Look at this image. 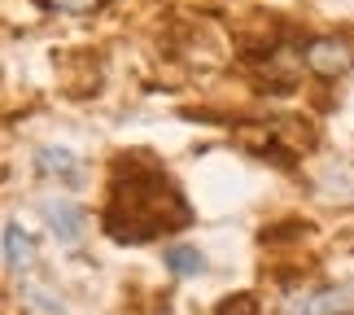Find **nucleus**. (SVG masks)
Returning a JSON list of instances; mask_svg holds the SVG:
<instances>
[{
    "mask_svg": "<svg viewBox=\"0 0 354 315\" xmlns=\"http://www.w3.org/2000/svg\"><path fill=\"white\" fill-rule=\"evenodd\" d=\"M122 171H127V184L114 188L110 215H105V228H110L114 241H149V237H158V232H171V228L188 224L184 197L175 193V184L158 167L127 162Z\"/></svg>",
    "mask_w": 354,
    "mask_h": 315,
    "instance_id": "nucleus-1",
    "label": "nucleus"
},
{
    "mask_svg": "<svg viewBox=\"0 0 354 315\" xmlns=\"http://www.w3.org/2000/svg\"><path fill=\"white\" fill-rule=\"evenodd\" d=\"M306 66L319 79H342L354 71V44L346 35H319L306 44Z\"/></svg>",
    "mask_w": 354,
    "mask_h": 315,
    "instance_id": "nucleus-2",
    "label": "nucleus"
},
{
    "mask_svg": "<svg viewBox=\"0 0 354 315\" xmlns=\"http://www.w3.org/2000/svg\"><path fill=\"white\" fill-rule=\"evenodd\" d=\"M39 215H44V224L53 228V237L62 245H75L84 237V210H79L71 197H48L44 206H39Z\"/></svg>",
    "mask_w": 354,
    "mask_h": 315,
    "instance_id": "nucleus-3",
    "label": "nucleus"
},
{
    "mask_svg": "<svg viewBox=\"0 0 354 315\" xmlns=\"http://www.w3.org/2000/svg\"><path fill=\"white\" fill-rule=\"evenodd\" d=\"M354 311V289H324L302 303H289V315H350Z\"/></svg>",
    "mask_w": 354,
    "mask_h": 315,
    "instance_id": "nucleus-4",
    "label": "nucleus"
},
{
    "mask_svg": "<svg viewBox=\"0 0 354 315\" xmlns=\"http://www.w3.org/2000/svg\"><path fill=\"white\" fill-rule=\"evenodd\" d=\"M35 263V241L22 232L18 219H5V267L9 271H31Z\"/></svg>",
    "mask_w": 354,
    "mask_h": 315,
    "instance_id": "nucleus-5",
    "label": "nucleus"
},
{
    "mask_svg": "<svg viewBox=\"0 0 354 315\" xmlns=\"http://www.w3.org/2000/svg\"><path fill=\"white\" fill-rule=\"evenodd\" d=\"M167 267L175 271V276H201V271H206V258H201L197 250H188V245H171Z\"/></svg>",
    "mask_w": 354,
    "mask_h": 315,
    "instance_id": "nucleus-6",
    "label": "nucleus"
},
{
    "mask_svg": "<svg viewBox=\"0 0 354 315\" xmlns=\"http://www.w3.org/2000/svg\"><path fill=\"white\" fill-rule=\"evenodd\" d=\"M39 171H44V175H66V180H71V175H75V158L66 154V149H39Z\"/></svg>",
    "mask_w": 354,
    "mask_h": 315,
    "instance_id": "nucleus-7",
    "label": "nucleus"
},
{
    "mask_svg": "<svg viewBox=\"0 0 354 315\" xmlns=\"http://www.w3.org/2000/svg\"><path fill=\"white\" fill-rule=\"evenodd\" d=\"M44 9H53V13H71V18H84V13H97L105 0H39Z\"/></svg>",
    "mask_w": 354,
    "mask_h": 315,
    "instance_id": "nucleus-8",
    "label": "nucleus"
},
{
    "mask_svg": "<svg viewBox=\"0 0 354 315\" xmlns=\"http://www.w3.org/2000/svg\"><path fill=\"white\" fill-rule=\"evenodd\" d=\"M254 311H258V303L250 294H241V303H223L219 307V315H254Z\"/></svg>",
    "mask_w": 354,
    "mask_h": 315,
    "instance_id": "nucleus-9",
    "label": "nucleus"
}]
</instances>
